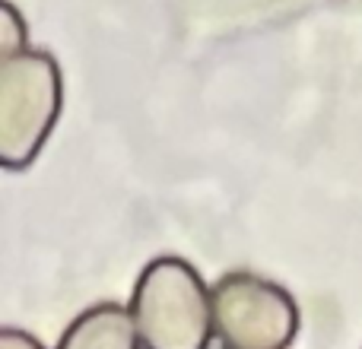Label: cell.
Listing matches in <instances>:
<instances>
[{"label": "cell", "mask_w": 362, "mask_h": 349, "mask_svg": "<svg viewBox=\"0 0 362 349\" xmlns=\"http://www.w3.org/2000/svg\"><path fill=\"white\" fill-rule=\"evenodd\" d=\"M127 308L144 349H210V286L197 267L181 257H156L146 264Z\"/></svg>", "instance_id": "1"}, {"label": "cell", "mask_w": 362, "mask_h": 349, "mask_svg": "<svg viewBox=\"0 0 362 349\" xmlns=\"http://www.w3.org/2000/svg\"><path fill=\"white\" fill-rule=\"evenodd\" d=\"M61 112V73L42 51L0 61V162L19 172L42 153Z\"/></svg>", "instance_id": "2"}, {"label": "cell", "mask_w": 362, "mask_h": 349, "mask_svg": "<svg viewBox=\"0 0 362 349\" xmlns=\"http://www.w3.org/2000/svg\"><path fill=\"white\" fill-rule=\"evenodd\" d=\"M213 337L223 349H289L299 337L296 299L267 276L235 270L210 286Z\"/></svg>", "instance_id": "3"}, {"label": "cell", "mask_w": 362, "mask_h": 349, "mask_svg": "<svg viewBox=\"0 0 362 349\" xmlns=\"http://www.w3.org/2000/svg\"><path fill=\"white\" fill-rule=\"evenodd\" d=\"M54 349H144L127 305L99 302L67 324Z\"/></svg>", "instance_id": "4"}, {"label": "cell", "mask_w": 362, "mask_h": 349, "mask_svg": "<svg viewBox=\"0 0 362 349\" xmlns=\"http://www.w3.org/2000/svg\"><path fill=\"white\" fill-rule=\"evenodd\" d=\"M0 349H48L38 337H32L29 331L19 327H4L0 331Z\"/></svg>", "instance_id": "5"}]
</instances>
